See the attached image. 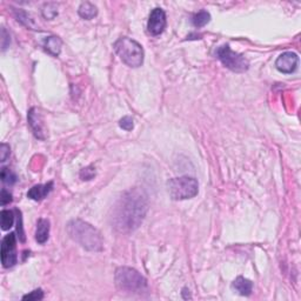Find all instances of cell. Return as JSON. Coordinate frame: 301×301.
Returning <instances> with one entry per match:
<instances>
[{
    "label": "cell",
    "mask_w": 301,
    "mask_h": 301,
    "mask_svg": "<svg viewBox=\"0 0 301 301\" xmlns=\"http://www.w3.org/2000/svg\"><path fill=\"white\" fill-rule=\"evenodd\" d=\"M29 125L32 129L33 134L40 140H44L45 136V129H44V120H43V116L37 107H32L29 111Z\"/></svg>",
    "instance_id": "10"
},
{
    "label": "cell",
    "mask_w": 301,
    "mask_h": 301,
    "mask_svg": "<svg viewBox=\"0 0 301 301\" xmlns=\"http://www.w3.org/2000/svg\"><path fill=\"white\" fill-rule=\"evenodd\" d=\"M8 157H10V146L2 142L1 146H0V161L4 163Z\"/></svg>",
    "instance_id": "25"
},
{
    "label": "cell",
    "mask_w": 301,
    "mask_h": 301,
    "mask_svg": "<svg viewBox=\"0 0 301 301\" xmlns=\"http://www.w3.org/2000/svg\"><path fill=\"white\" fill-rule=\"evenodd\" d=\"M166 29V14L164 10L157 7L151 12L147 21V31L152 36H159Z\"/></svg>",
    "instance_id": "8"
},
{
    "label": "cell",
    "mask_w": 301,
    "mask_h": 301,
    "mask_svg": "<svg viewBox=\"0 0 301 301\" xmlns=\"http://www.w3.org/2000/svg\"><path fill=\"white\" fill-rule=\"evenodd\" d=\"M10 45V34L7 33L6 29L1 30V47L2 51H5L7 48V46Z\"/></svg>",
    "instance_id": "26"
},
{
    "label": "cell",
    "mask_w": 301,
    "mask_h": 301,
    "mask_svg": "<svg viewBox=\"0 0 301 301\" xmlns=\"http://www.w3.org/2000/svg\"><path fill=\"white\" fill-rule=\"evenodd\" d=\"M78 13L80 17L83 18V19L91 20L98 14V10H97V7H95V5H93L92 2L85 1V2H82V5L79 6Z\"/></svg>",
    "instance_id": "15"
},
{
    "label": "cell",
    "mask_w": 301,
    "mask_h": 301,
    "mask_svg": "<svg viewBox=\"0 0 301 301\" xmlns=\"http://www.w3.org/2000/svg\"><path fill=\"white\" fill-rule=\"evenodd\" d=\"M119 126L122 127L123 129H125V131H132L133 127H134V124H133V119L131 117H124L120 119Z\"/></svg>",
    "instance_id": "23"
},
{
    "label": "cell",
    "mask_w": 301,
    "mask_h": 301,
    "mask_svg": "<svg viewBox=\"0 0 301 301\" xmlns=\"http://www.w3.org/2000/svg\"><path fill=\"white\" fill-rule=\"evenodd\" d=\"M117 287L129 293H141L147 288V280L136 269L131 267L117 268L114 274Z\"/></svg>",
    "instance_id": "4"
},
{
    "label": "cell",
    "mask_w": 301,
    "mask_h": 301,
    "mask_svg": "<svg viewBox=\"0 0 301 301\" xmlns=\"http://www.w3.org/2000/svg\"><path fill=\"white\" fill-rule=\"evenodd\" d=\"M14 14H15V18H17L18 21H20L21 24L25 25V26H27L29 29L36 30L34 29V21L32 18L30 17V14H27L26 12L20 11V10H14Z\"/></svg>",
    "instance_id": "18"
},
{
    "label": "cell",
    "mask_w": 301,
    "mask_h": 301,
    "mask_svg": "<svg viewBox=\"0 0 301 301\" xmlns=\"http://www.w3.org/2000/svg\"><path fill=\"white\" fill-rule=\"evenodd\" d=\"M167 187L173 200L192 199L199 192L198 180L192 176H179L171 179L167 182Z\"/></svg>",
    "instance_id": "5"
},
{
    "label": "cell",
    "mask_w": 301,
    "mask_h": 301,
    "mask_svg": "<svg viewBox=\"0 0 301 301\" xmlns=\"http://www.w3.org/2000/svg\"><path fill=\"white\" fill-rule=\"evenodd\" d=\"M43 46H44V49L47 53L53 55V57H58V55L60 54L63 42H61V39L58 38V37L51 36L45 38L44 43H43Z\"/></svg>",
    "instance_id": "13"
},
{
    "label": "cell",
    "mask_w": 301,
    "mask_h": 301,
    "mask_svg": "<svg viewBox=\"0 0 301 301\" xmlns=\"http://www.w3.org/2000/svg\"><path fill=\"white\" fill-rule=\"evenodd\" d=\"M15 212V211H14ZM14 212L10 210H2L1 211V228L2 231H7L13 226L14 222Z\"/></svg>",
    "instance_id": "17"
},
{
    "label": "cell",
    "mask_w": 301,
    "mask_h": 301,
    "mask_svg": "<svg viewBox=\"0 0 301 301\" xmlns=\"http://www.w3.org/2000/svg\"><path fill=\"white\" fill-rule=\"evenodd\" d=\"M53 190V181H49L45 185H36L27 192V197L34 201H40L45 199Z\"/></svg>",
    "instance_id": "11"
},
{
    "label": "cell",
    "mask_w": 301,
    "mask_h": 301,
    "mask_svg": "<svg viewBox=\"0 0 301 301\" xmlns=\"http://www.w3.org/2000/svg\"><path fill=\"white\" fill-rule=\"evenodd\" d=\"M232 287H233L240 296L248 297L252 294L253 282L244 277H238L233 281V284H232Z\"/></svg>",
    "instance_id": "14"
},
{
    "label": "cell",
    "mask_w": 301,
    "mask_h": 301,
    "mask_svg": "<svg viewBox=\"0 0 301 301\" xmlns=\"http://www.w3.org/2000/svg\"><path fill=\"white\" fill-rule=\"evenodd\" d=\"M70 238L91 252L102 251V239L97 228L80 219L71 220L66 226Z\"/></svg>",
    "instance_id": "2"
},
{
    "label": "cell",
    "mask_w": 301,
    "mask_h": 301,
    "mask_svg": "<svg viewBox=\"0 0 301 301\" xmlns=\"http://www.w3.org/2000/svg\"><path fill=\"white\" fill-rule=\"evenodd\" d=\"M12 201V194L8 192L6 188H2L1 190V205L5 206V205L10 204Z\"/></svg>",
    "instance_id": "27"
},
{
    "label": "cell",
    "mask_w": 301,
    "mask_h": 301,
    "mask_svg": "<svg viewBox=\"0 0 301 301\" xmlns=\"http://www.w3.org/2000/svg\"><path fill=\"white\" fill-rule=\"evenodd\" d=\"M216 57L223 66H226L228 70L233 71L237 73H244L250 68V61L244 57L243 54H239L237 52L232 51L228 45H222L216 49Z\"/></svg>",
    "instance_id": "6"
},
{
    "label": "cell",
    "mask_w": 301,
    "mask_h": 301,
    "mask_svg": "<svg viewBox=\"0 0 301 301\" xmlns=\"http://www.w3.org/2000/svg\"><path fill=\"white\" fill-rule=\"evenodd\" d=\"M94 175H95V170L93 169L92 166L85 167V169L80 171V178L83 180H91L94 178Z\"/></svg>",
    "instance_id": "24"
},
{
    "label": "cell",
    "mask_w": 301,
    "mask_h": 301,
    "mask_svg": "<svg viewBox=\"0 0 301 301\" xmlns=\"http://www.w3.org/2000/svg\"><path fill=\"white\" fill-rule=\"evenodd\" d=\"M210 20H211V14L207 11H200L192 17V24H193L195 27H198V29L204 27L205 25L209 24Z\"/></svg>",
    "instance_id": "16"
},
{
    "label": "cell",
    "mask_w": 301,
    "mask_h": 301,
    "mask_svg": "<svg viewBox=\"0 0 301 301\" xmlns=\"http://www.w3.org/2000/svg\"><path fill=\"white\" fill-rule=\"evenodd\" d=\"M17 239L14 233L7 234L1 241V263L5 268L13 267L18 261Z\"/></svg>",
    "instance_id": "7"
},
{
    "label": "cell",
    "mask_w": 301,
    "mask_h": 301,
    "mask_svg": "<svg viewBox=\"0 0 301 301\" xmlns=\"http://www.w3.org/2000/svg\"><path fill=\"white\" fill-rule=\"evenodd\" d=\"M0 176H1V181L6 185H13L17 181V175L10 169H7V167H2Z\"/></svg>",
    "instance_id": "19"
},
{
    "label": "cell",
    "mask_w": 301,
    "mask_h": 301,
    "mask_svg": "<svg viewBox=\"0 0 301 301\" xmlns=\"http://www.w3.org/2000/svg\"><path fill=\"white\" fill-rule=\"evenodd\" d=\"M298 64H299V57L294 52H285V53L279 55L275 60L277 70L285 74L293 73L297 70Z\"/></svg>",
    "instance_id": "9"
},
{
    "label": "cell",
    "mask_w": 301,
    "mask_h": 301,
    "mask_svg": "<svg viewBox=\"0 0 301 301\" xmlns=\"http://www.w3.org/2000/svg\"><path fill=\"white\" fill-rule=\"evenodd\" d=\"M15 213H17V232L18 234H19V240L25 243V233H24V229H23V218H21V212L18 209H15Z\"/></svg>",
    "instance_id": "20"
},
{
    "label": "cell",
    "mask_w": 301,
    "mask_h": 301,
    "mask_svg": "<svg viewBox=\"0 0 301 301\" xmlns=\"http://www.w3.org/2000/svg\"><path fill=\"white\" fill-rule=\"evenodd\" d=\"M49 237V221L47 219L40 218L37 221L36 240L38 244H45Z\"/></svg>",
    "instance_id": "12"
},
{
    "label": "cell",
    "mask_w": 301,
    "mask_h": 301,
    "mask_svg": "<svg viewBox=\"0 0 301 301\" xmlns=\"http://www.w3.org/2000/svg\"><path fill=\"white\" fill-rule=\"evenodd\" d=\"M114 51L124 64L136 68L144 63V49L138 42L127 37H122L114 43Z\"/></svg>",
    "instance_id": "3"
},
{
    "label": "cell",
    "mask_w": 301,
    "mask_h": 301,
    "mask_svg": "<svg viewBox=\"0 0 301 301\" xmlns=\"http://www.w3.org/2000/svg\"><path fill=\"white\" fill-rule=\"evenodd\" d=\"M58 14L57 7H55L54 4H47L45 5L44 10H43V15L46 18V19H53L55 15Z\"/></svg>",
    "instance_id": "21"
},
{
    "label": "cell",
    "mask_w": 301,
    "mask_h": 301,
    "mask_svg": "<svg viewBox=\"0 0 301 301\" xmlns=\"http://www.w3.org/2000/svg\"><path fill=\"white\" fill-rule=\"evenodd\" d=\"M147 211V194L141 188H131L119 198L113 207L111 216L113 227L122 233L135 231L144 221Z\"/></svg>",
    "instance_id": "1"
},
{
    "label": "cell",
    "mask_w": 301,
    "mask_h": 301,
    "mask_svg": "<svg viewBox=\"0 0 301 301\" xmlns=\"http://www.w3.org/2000/svg\"><path fill=\"white\" fill-rule=\"evenodd\" d=\"M44 299V292L43 290H34L33 292H31L30 294H26V296L23 297V300H43Z\"/></svg>",
    "instance_id": "22"
}]
</instances>
